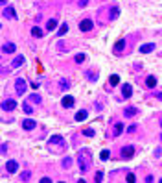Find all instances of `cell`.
<instances>
[{"label": "cell", "mask_w": 162, "mask_h": 183, "mask_svg": "<svg viewBox=\"0 0 162 183\" xmlns=\"http://www.w3.org/2000/svg\"><path fill=\"white\" fill-rule=\"evenodd\" d=\"M78 161H79V168H81V172L85 174V172L88 170L90 163H92V155H90V152H88V150H81L79 155H78Z\"/></svg>", "instance_id": "cell-1"}, {"label": "cell", "mask_w": 162, "mask_h": 183, "mask_svg": "<svg viewBox=\"0 0 162 183\" xmlns=\"http://www.w3.org/2000/svg\"><path fill=\"white\" fill-rule=\"evenodd\" d=\"M48 146H50V150L54 152H63L64 148H66V143H64V139L61 135H52L50 139H48Z\"/></svg>", "instance_id": "cell-2"}, {"label": "cell", "mask_w": 162, "mask_h": 183, "mask_svg": "<svg viewBox=\"0 0 162 183\" xmlns=\"http://www.w3.org/2000/svg\"><path fill=\"white\" fill-rule=\"evenodd\" d=\"M26 89H28V81H26L24 78H17V80H15V93H17L18 96L24 95Z\"/></svg>", "instance_id": "cell-3"}, {"label": "cell", "mask_w": 162, "mask_h": 183, "mask_svg": "<svg viewBox=\"0 0 162 183\" xmlns=\"http://www.w3.org/2000/svg\"><path fill=\"white\" fill-rule=\"evenodd\" d=\"M92 28H94V22H92L90 19H83V20L79 22V30H81V32H90Z\"/></svg>", "instance_id": "cell-4"}, {"label": "cell", "mask_w": 162, "mask_h": 183, "mask_svg": "<svg viewBox=\"0 0 162 183\" xmlns=\"http://www.w3.org/2000/svg\"><path fill=\"white\" fill-rule=\"evenodd\" d=\"M35 128H37V122H35L33 119H24V120H22V129L31 131V129H35Z\"/></svg>", "instance_id": "cell-5"}, {"label": "cell", "mask_w": 162, "mask_h": 183, "mask_svg": "<svg viewBox=\"0 0 162 183\" xmlns=\"http://www.w3.org/2000/svg\"><path fill=\"white\" fill-rule=\"evenodd\" d=\"M15 107H17V102H15L13 98H6V100L2 102V109H4V111H13Z\"/></svg>", "instance_id": "cell-6"}, {"label": "cell", "mask_w": 162, "mask_h": 183, "mask_svg": "<svg viewBox=\"0 0 162 183\" xmlns=\"http://www.w3.org/2000/svg\"><path fill=\"white\" fill-rule=\"evenodd\" d=\"M133 155H134V146L129 144V146H124L122 148V159H131Z\"/></svg>", "instance_id": "cell-7"}, {"label": "cell", "mask_w": 162, "mask_h": 183, "mask_svg": "<svg viewBox=\"0 0 162 183\" xmlns=\"http://www.w3.org/2000/svg\"><path fill=\"white\" fill-rule=\"evenodd\" d=\"M74 104H76L74 96H64V98L61 100V105H63V107H66V109H70V107H74Z\"/></svg>", "instance_id": "cell-8"}, {"label": "cell", "mask_w": 162, "mask_h": 183, "mask_svg": "<svg viewBox=\"0 0 162 183\" xmlns=\"http://www.w3.org/2000/svg\"><path fill=\"white\" fill-rule=\"evenodd\" d=\"M17 168H18V163H17V161H13V159H9V161L6 163V170H8L9 174H15V172H17Z\"/></svg>", "instance_id": "cell-9"}, {"label": "cell", "mask_w": 162, "mask_h": 183, "mask_svg": "<svg viewBox=\"0 0 162 183\" xmlns=\"http://www.w3.org/2000/svg\"><path fill=\"white\" fill-rule=\"evenodd\" d=\"M124 115H125L127 119L136 117V115H138V109H136V107H133V105H129V107H125V109H124Z\"/></svg>", "instance_id": "cell-10"}, {"label": "cell", "mask_w": 162, "mask_h": 183, "mask_svg": "<svg viewBox=\"0 0 162 183\" xmlns=\"http://www.w3.org/2000/svg\"><path fill=\"white\" fill-rule=\"evenodd\" d=\"M122 95H124V98H131V95H133V87H131L129 83H124V85H122Z\"/></svg>", "instance_id": "cell-11"}, {"label": "cell", "mask_w": 162, "mask_h": 183, "mask_svg": "<svg viewBox=\"0 0 162 183\" xmlns=\"http://www.w3.org/2000/svg\"><path fill=\"white\" fill-rule=\"evenodd\" d=\"M138 50H140V54H149V52H153V50H155V44H153V43H147V44H142V47L138 48Z\"/></svg>", "instance_id": "cell-12"}, {"label": "cell", "mask_w": 162, "mask_h": 183, "mask_svg": "<svg viewBox=\"0 0 162 183\" xmlns=\"http://www.w3.org/2000/svg\"><path fill=\"white\" fill-rule=\"evenodd\" d=\"M87 117H88V111H87V109H81V111L76 113V117H74V119H76L78 122H83V120H87Z\"/></svg>", "instance_id": "cell-13"}, {"label": "cell", "mask_w": 162, "mask_h": 183, "mask_svg": "<svg viewBox=\"0 0 162 183\" xmlns=\"http://www.w3.org/2000/svg\"><path fill=\"white\" fill-rule=\"evenodd\" d=\"M2 50H4V54H13L15 50H17V47L13 43H4V47H2Z\"/></svg>", "instance_id": "cell-14"}, {"label": "cell", "mask_w": 162, "mask_h": 183, "mask_svg": "<svg viewBox=\"0 0 162 183\" xmlns=\"http://www.w3.org/2000/svg\"><path fill=\"white\" fill-rule=\"evenodd\" d=\"M125 44H127V43H125V39H120L116 44H114V54H120V52L125 48Z\"/></svg>", "instance_id": "cell-15"}, {"label": "cell", "mask_w": 162, "mask_h": 183, "mask_svg": "<svg viewBox=\"0 0 162 183\" xmlns=\"http://www.w3.org/2000/svg\"><path fill=\"white\" fill-rule=\"evenodd\" d=\"M68 87H70V80L61 78V80H59V91H66Z\"/></svg>", "instance_id": "cell-16"}, {"label": "cell", "mask_w": 162, "mask_h": 183, "mask_svg": "<svg viewBox=\"0 0 162 183\" xmlns=\"http://www.w3.org/2000/svg\"><path fill=\"white\" fill-rule=\"evenodd\" d=\"M4 17H6V19H15V17H17V15H15V9H13L11 6H9V8H4Z\"/></svg>", "instance_id": "cell-17"}, {"label": "cell", "mask_w": 162, "mask_h": 183, "mask_svg": "<svg viewBox=\"0 0 162 183\" xmlns=\"http://www.w3.org/2000/svg\"><path fill=\"white\" fill-rule=\"evenodd\" d=\"M31 35L41 39V37L44 35V30H42V28H39V26H33V28H31Z\"/></svg>", "instance_id": "cell-18"}, {"label": "cell", "mask_w": 162, "mask_h": 183, "mask_svg": "<svg viewBox=\"0 0 162 183\" xmlns=\"http://www.w3.org/2000/svg\"><path fill=\"white\" fill-rule=\"evenodd\" d=\"M55 28H57V19H50L48 24H46V30H48V32H54Z\"/></svg>", "instance_id": "cell-19"}, {"label": "cell", "mask_w": 162, "mask_h": 183, "mask_svg": "<svg viewBox=\"0 0 162 183\" xmlns=\"http://www.w3.org/2000/svg\"><path fill=\"white\" fill-rule=\"evenodd\" d=\"M146 85H147L149 89L157 87V78H155V76H147V78H146Z\"/></svg>", "instance_id": "cell-20"}, {"label": "cell", "mask_w": 162, "mask_h": 183, "mask_svg": "<svg viewBox=\"0 0 162 183\" xmlns=\"http://www.w3.org/2000/svg\"><path fill=\"white\" fill-rule=\"evenodd\" d=\"M66 32H68V24H66V22H63V24L59 26V30H57V37H63Z\"/></svg>", "instance_id": "cell-21"}, {"label": "cell", "mask_w": 162, "mask_h": 183, "mask_svg": "<svg viewBox=\"0 0 162 183\" xmlns=\"http://www.w3.org/2000/svg\"><path fill=\"white\" fill-rule=\"evenodd\" d=\"M109 13H111V15H109V20H114V19L118 17L120 9H118V8H111V9H109Z\"/></svg>", "instance_id": "cell-22"}, {"label": "cell", "mask_w": 162, "mask_h": 183, "mask_svg": "<svg viewBox=\"0 0 162 183\" xmlns=\"http://www.w3.org/2000/svg\"><path fill=\"white\" fill-rule=\"evenodd\" d=\"M122 133H124V124L116 122V124H114V135H122Z\"/></svg>", "instance_id": "cell-23"}, {"label": "cell", "mask_w": 162, "mask_h": 183, "mask_svg": "<svg viewBox=\"0 0 162 183\" xmlns=\"http://www.w3.org/2000/svg\"><path fill=\"white\" fill-rule=\"evenodd\" d=\"M22 63H24V56H17V57L13 59V63H11V67H20Z\"/></svg>", "instance_id": "cell-24"}, {"label": "cell", "mask_w": 162, "mask_h": 183, "mask_svg": "<svg viewBox=\"0 0 162 183\" xmlns=\"http://www.w3.org/2000/svg\"><path fill=\"white\" fill-rule=\"evenodd\" d=\"M109 83H111L112 87H114V85H118V83H120V76H118V74H112V76L109 78Z\"/></svg>", "instance_id": "cell-25"}, {"label": "cell", "mask_w": 162, "mask_h": 183, "mask_svg": "<svg viewBox=\"0 0 162 183\" xmlns=\"http://www.w3.org/2000/svg\"><path fill=\"white\" fill-rule=\"evenodd\" d=\"M109 157H111V152H109V150H101V154H100V159H101V161H107Z\"/></svg>", "instance_id": "cell-26"}, {"label": "cell", "mask_w": 162, "mask_h": 183, "mask_svg": "<svg viewBox=\"0 0 162 183\" xmlns=\"http://www.w3.org/2000/svg\"><path fill=\"white\" fill-rule=\"evenodd\" d=\"M85 59H87V56H85V54H78V56H76V63H78V65H81Z\"/></svg>", "instance_id": "cell-27"}, {"label": "cell", "mask_w": 162, "mask_h": 183, "mask_svg": "<svg viewBox=\"0 0 162 183\" xmlns=\"http://www.w3.org/2000/svg\"><path fill=\"white\" fill-rule=\"evenodd\" d=\"M70 165H72V159H70V157H64V159H63V167H64V168H70Z\"/></svg>", "instance_id": "cell-28"}, {"label": "cell", "mask_w": 162, "mask_h": 183, "mask_svg": "<svg viewBox=\"0 0 162 183\" xmlns=\"http://www.w3.org/2000/svg\"><path fill=\"white\" fill-rule=\"evenodd\" d=\"M87 80H90V81H96V80H98V76H96L94 72H92V71H88V72H87Z\"/></svg>", "instance_id": "cell-29"}, {"label": "cell", "mask_w": 162, "mask_h": 183, "mask_svg": "<svg viewBox=\"0 0 162 183\" xmlns=\"http://www.w3.org/2000/svg\"><path fill=\"white\" fill-rule=\"evenodd\" d=\"M22 109H24V113H26V115H31V113H33V109H31L28 104H22Z\"/></svg>", "instance_id": "cell-30"}, {"label": "cell", "mask_w": 162, "mask_h": 183, "mask_svg": "<svg viewBox=\"0 0 162 183\" xmlns=\"http://www.w3.org/2000/svg\"><path fill=\"white\" fill-rule=\"evenodd\" d=\"M20 179H22V181H28V179H30V170H24V172H22V174H20Z\"/></svg>", "instance_id": "cell-31"}, {"label": "cell", "mask_w": 162, "mask_h": 183, "mask_svg": "<svg viewBox=\"0 0 162 183\" xmlns=\"http://www.w3.org/2000/svg\"><path fill=\"white\" fill-rule=\"evenodd\" d=\"M81 133H83L85 137H92V135H94V129H90V128H87V129H83Z\"/></svg>", "instance_id": "cell-32"}, {"label": "cell", "mask_w": 162, "mask_h": 183, "mask_svg": "<svg viewBox=\"0 0 162 183\" xmlns=\"http://www.w3.org/2000/svg\"><path fill=\"white\" fill-rule=\"evenodd\" d=\"M30 100H31V102H39V104H41V100H42V98H41L39 95H31V96H30Z\"/></svg>", "instance_id": "cell-33"}, {"label": "cell", "mask_w": 162, "mask_h": 183, "mask_svg": "<svg viewBox=\"0 0 162 183\" xmlns=\"http://www.w3.org/2000/svg\"><path fill=\"white\" fill-rule=\"evenodd\" d=\"M136 129H138V126H136V124H133V126H129V128H127V133H134Z\"/></svg>", "instance_id": "cell-34"}, {"label": "cell", "mask_w": 162, "mask_h": 183, "mask_svg": "<svg viewBox=\"0 0 162 183\" xmlns=\"http://www.w3.org/2000/svg\"><path fill=\"white\" fill-rule=\"evenodd\" d=\"M94 179H96V181H101V179H103V172H101V170L96 172V178H94Z\"/></svg>", "instance_id": "cell-35"}, {"label": "cell", "mask_w": 162, "mask_h": 183, "mask_svg": "<svg viewBox=\"0 0 162 183\" xmlns=\"http://www.w3.org/2000/svg\"><path fill=\"white\" fill-rule=\"evenodd\" d=\"M125 179H127L129 183H133V181H134L136 178H134V174H127V178H125Z\"/></svg>", "instance_id": "cell-36"}, {"label": "cell", "mask_w": 162, "mask_h": 183, "mask_svg": "<svg viewBox=\"0 0 162 183\" xmlns=\"http://www.w3.org/2000/svg\"><path fill=\"white\" fill-rule=\"evenodd\" d=\"M31 89H39V83L37 81H31Z\"/></svg>", "instance_id": "cell-37"}, {"label": "cell", "mask_w": 162, "mask_h": 183, "mask_svg": "<svg viewBox=\"0 0 162 183\" xmlns=\"http://www.w3.org/2000/svg\"><path fill=\"white\" fill-rule=\"evenodd\" d=\"M157 100H160V102H162V93H157Z\"/></svg>", "instance_id": "cell-38"}, {"label": "cell", "mask_w": 162, "mask_h": 183, "mask_svg": "<svg viewBox=\"0 0 162 183\" xmlns=\"http://www.w3.org/2000/svg\"><path fill=\"white\" fill-rule=\"evenodd\" d=\"M0 2H2V4H6V2H8V0H0Z\"/></svg>", "instance_id": "cell-39"}, {"label": "cell", "mask_w": 162, "mask_h": 183, "mask_svg": "<svg viewBox=\"0 0 162 183\" xmlns=\"http://www.w3.org/2000/svg\"><path fill=\"white\" fill-rule=\"evenodd\" d=\"M160 141H162V133H160Z\"/></svg>", "instance_id": "cell-40"}, {"label": "cell", "mask_w": 162, "mask_h": 183, "mask_svg": "<svg viewBox=\"0 0 162 183\" xmlns=\"http://www.w3.org/2000/svg\"><path fill=\"white\" fill-rule=\"evenodd\" d=\"M160 126H162V119H160Z\"/></svg>", "instance_id": "cell-41"}, {"label": "cell", "mask_w": 162, "mask_h": 183, "mask_svg": "<svg viewBox=\"0 0 162 183\" xmlns=\"http://www.w3.org/2000/svg\"><path fill=\"white\" fill-rule=\"evenodd\" d=\"M160 181H162V178H160Z\"/></svg>", "instance_id": "cell-42"}]
</instances>
